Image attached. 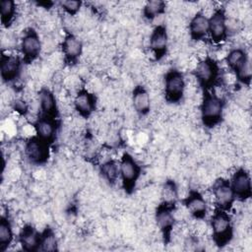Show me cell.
Masks as SVG:
<instances>
[{
    "mask_svg": "<svg viewBox=\"0 0 252 252\" xmlns=\"http://www.w3.org/2000/svg\"><path fill=\"white\" fill-rule=\"evenodd\" d=\"M224 102L222 98L216 94L204 93L203 101L201 104V116L205 125L213 127L217 125L222 117Z\"/></svg>",
    "mask_w": 252,
    "mask_h": 252,
    "instance_id": "obj_1",
    "label": "cell"
},
{
    "mask_svg": "<svg viewBox=\"0 0 252 252\" xmlns=\"http://www.w3.org/2000/svg\"><path fill=\"white\" fill-rule=\"evenodd\" d=\"M214 241L218 246L227 244L232 238V225L226 211L218 209L211 220Z\"/></svg>",
    "mask_w": 252,
    "mask_h": 252,
    "instance_id": "obj_2",
    "label": "cell"
},
{
    "mask_svg": "<svg viewBox=\"0 0 252 252\" xmlns=\"http://www.w3.org/2000/svg\"><path fill=\"white\" fill-rule=\"evenodd\" d=\"M119 172L125 190L131 192L141 173L140 165L131 155L125 153L122 156L119 164Z\"/></svg>",
    "mask_w": 252,
    "mask_h": 252,
    "instance_id": "obj_3",
    "label": "cell"
},
{
    "mask_svg": "<svg viewBox=\"0 0 252 252\" xmlns=\"http://www.w3.org/2000/svg\"><path fill=\"white\" fill-rule=\"evenodd\" d=\"M194 75L198 80L199 84L205 88V90L213 87L218 80L219 67L216 61L210 57L202 59L197 63L194 70Z\"/></svg>",
    "mask_w": 252,
    "mask_h": 252,
    "instance_id": "obj_4",
    "label": "cell"
},
{
    "mask_svg": "<svg viewBox=\"0 0 252 252\" xmlns=\"http://www.w3.org/2000/svg\"><path fill=\"white\" fill-rule=\"evenodd\" d=\"M185 81L183 74L177 70H170L164 78V90L166 99L170 102L179 101L184 94Z\"/></svg>",
    "mask_w": 252,
    "mask_h": 252,
    "instance_id": "obj_5",
    "label": "cell"
},
{
    "mask_svg": "<svg viewBox=\"0 0 252 252\" xmlns=\"http://www.w3.org/2000/svg\"><path fill=\"white\" fill-rule=\"evenodd\" d=\"M25 153L29 160L32 163H44L49 157V144L37 136L32 137L27 142Z\"/></svg>",
    "mask_w": 252,
    "mask_h": 252,
    "instance_id": "obj_6",
    "label": "cell"
},
{
    "mask_svg": "<svg viewBox=\"0 0 252 252\" xmlns=\"http://www.w3.org/2000/svg\"><path fill=\"white\" fill-rule=\"evenodd\" d=\"M213 194L219 209L226 212L229 211L235 200V196L230 187L229 181L223 178L218 179L214 184Z\"/></svg>",
    "mask_w": 252,
    "mask_h": 252,
    "instance_id": "obj_7",
    "label": "cell"
},
{
    "mask_svg": "<svg viewBox=\"0 0 252 252\" xmlns=\"http://www.w3.org/2000/svg\"><path fill=\"white\" fill-rule=\"evenodd\" d=\"M229 183L235 198L237 197L238 199L243 201L250 198L252 193L251 178L249 173L245 169L239 168L238 170H236L233 173L231 177V181Z\"/></svg>",
    "mask_w": 252,
    "mask_h": 252,
    "instance_id": "obj_8",
    "label": "cell"
},
{
    "mask_svg": "<svg viewBox=\"0 0 252 252\" xmlns=\"http://www.w3.org/2000/svg\"><path fill=\"white\" fill-rule=\"evenodd\" d=\"M209 32L215 42H220L226 38L227 27L223 9L215 10L209 19Z\"/></svg>",
    "mask_w": 252,
    "mask_h": 252,
    "instance_id": "obj_9",
    "label": "cell"
},
{
    "mask_svg": "<svg viewBox=\"0 0 252 252\" xmlns=\"http://www.w3.org/2000/svg\"><path fill=\"white\" fill-rule=\"evenodd\" d=\"M21 49L25 60L28 62L34 60L39 55L41 43L37 32L33 29H29L25 32L21 42Z\"/></svg>",
    "mask_w": 252,
    "mask_h": 252,
    "instance_id": "obj_10",
    "label": "cell"
},
{
    "mask_svg": "<svg viewBox=\"0 0 252 252\" xmlns=\"http://www.w3.org/2000/svg\"><path fill=\"white\" fill-rule=\"evenodd\" d=\"M173 207L174 204L163 202L160 204L156 212V220L157 224L159 227L164 237H168L170 231L174 224V217H173Z\"/></svg>",
    "mask_w": 252,
    "mask_h": 252,
    "instance_id": "obj_11",
    "label": "cell"
},
{
    "mask_svg": "<svg viewBox=\"0 0 252 252\" xmlns=\"http://www.w3.org/2000/svg\"><path fill=\"white\" fill-rule=\"evenodd\" d=\"M150 47L157 59H160L166 52L167 32L163 25L157 26L150 36Z\"/></svg>",
    "mask_w": 252,
    "mask_h": 252,
    "instance_id": "obj_12",
    "label": "cell"
},
{
    "mask_svg": "<svg viewBox=\"0 0 252 252\" xmlns=\"http://www.w3.org/2000/svg\"><path fill=\"white\" fill-rule=\"evenodd\" d=\"M1 77L4 82H11L20 75L21 60L18 56L2 55L1 57Z\"/></svg>",
    "mask_w": 252,
    "mask_h": 252,
    "instance_id": "obj_13",
    "label": "cell"
},
{
    "mask_svg": "<svg viewBox=\"0 0 252 252\" xmlns=\"http://www.w3.org/2000/svg\"><path fill=\"white\" fill-rule=\"evenodd\" d=\"M20 243L24 250L33 252L39 250L41 233H39L33 226L27 224L20 232Z\"/></svg>",
    "mask_w": 252,
    "mask_h": 252,
    "instance_id": "obj_14",
    "label": "cell"
},
{
    "mask_svg": "<svg viewBox=\"0 0 252 252\" xmlns=\"http://www.w3.org/2000/svg\"><path fill=\"white\" fill-rule=\"evenodd\" d=\"M75 109L83 117H89L95 108V97L87 90H81L74 99Z\"/></svg>",
    "mask_w": 252,
    "mask_h": 252,
    "instance_id": "obj_15",
    "label": "cell"
},
{
    "mask_svg": "<svg viewBox=\"0 0 252 252\" xmlns=\"http://www.w3.org/2000/svg\"><path fill=\"white\" fill-rule=\"evenodd\" d=\"M184 205L188 212L196 219H202L207 212V203L203 195L198 191H190L184 200Z\"/></svg>",
    "mask_w": 252,
    "mask_h": 252,
    "instance_id": "obj_16",
    "label": "cell"
},
{
    "mask_svg": "<svg viewBox=\"0 0 252 252\" xmlns=\"http://www.w3.org/2000/svg\"><path fill=\"white\" fill-rule=\"evenodd\" d=\"M36 136L46 143L50 144L54 140L56 133V122L51 117L42 116L34 123Z\"/></svg>",
    "mask_w": 252,
    "mask_h": 252,
    "instance_id": "obj_17",
    "label": "cell"
},
{
    "mask_svg": "<svg viewBox=\"0 0 252 252\" xmlns=\"http://www.w3.org/2000/svg\"><path fill=\"white\" fill-rule=\"evenodd\" d=\"M62 50L66 60L69 63H74L82 54L83 45L74 34L68 33L62 42Z\"/></svg>",
    "mask_w": 252,
    "mask_h": 252,
    "instance_id": "obj_18",
    "label": "cell"
},
{
    "mask_svg": "<svg viewBox=\"0 0 252 252\" xmlns=\"http://www.w3.org/2000/svg\"><path fill=\"white\" fill-rule=\"evenodd\" d=\"M189 31L194 40L203 38L209 32V19L203 13H197L190 22Z\"/></svg>",
    "mask_w": 252,
    "mask_h": 252,
    "instance_id": "obj_19",
    "label": "cell"
},
{
    "mask_svg": "<svg viewBox=\"0 0 252 252\" xmlns=\"http://www.w3.org/2000/svg\"><path fill=\"white\" fill-rule=\"evenodd\" d=\"M40 109L43 113V116L54 118L57 113L56 99L53 93L48 89H41L38 93Z\"/></svg>",
    "mask_w": 252,
    "mask_h": 252,
    "instance_id": "obj_20",
    "label": "cell"
},
{
    "mask_svg": "<svg viewBox=\"0 0 252 252\" xmlns=\"http://www.w3.org/2000/svg\"><path fill=\"white\" fill-rule=\"evenodd\" d=\"M133 105L137 112L145 115L150 111L151 98L150 94L144 87L137 86L133 91Z\"/></svg>",
    "mask_w": 252,
    "mask_h": 252,
    "instance_id": "obj_21",
    "label": "cell"
},
{
    "mask_svg": "<svg viewBox=\"0 0 252 252\" xmlns=\"http://www.w3.org/2000/svg\"><path fill=\"white\" fill-rule=\"evenodd\" d=\"M13 240V231L9 220L1 217L0 220V250L5 251Z\"/></svg>",
    "mask_w": 252,
    "mask_h": 252,
    "instance_id": "obj_22",
    "label": "cell"
},
{
    "mask_svg": "<svg viewBox=\"0 0 252 252\" xmlns=\"http://www.w3.org/2000/svg\"><path fill=\"white\" fill-rule=\"evenodd\" d=\"M247 59H248V56L245 50H243L242 48H234L228 52L226 56V63L228 67L235 72L242 65V63Z\"/></svg>",
    "mask_w": 252,
    "mask_h": 252,
    "instance_id": "obj_23",
    "label": "cell"
},
{
    "mask_svg": "<svg viewBox=\"0 0 252 252\" xmlns=\"http://www.w3.org/2000/svg\"><path fill=\"white\" fill-rule=\"evenodd\" d=\"M100 173L104 177L106 181L109 183H115L117 180L120 172H119V166L113 159H109L101 164L100 166Z\"/></svg>",
    "mask_w": 252,
    "mask_h": 252,
    "instance_id": "obj_24",
    "label": "cell"
},
{
    "mask_svg": "<svg viewBox=\"0 0 252 252\" xmlns=\"http://www.w3.org/2000/svg\"><path fill=\"white\" fill-rule=\"evenodd\" d=\"M1 22L5 27H8L15 17L16 4L12 0H2L0 2Z\"/></svg>",
    "mask_w": 252,
    "mask_h": 252,
    "instance_id": "obj_25",
    "label": "cell"
},
{
    "mask_svg": "<svg viewBox=\"0 0 252 252\" xmlns=\"http://www.w3.org/2000/svg\"><path fill=\"white\" fill-rule=\"evenodd\" d=\"M39 250L51 252L57 250V239L51 228H45L41 233V241Z\"/></svg>",
    "mask_w": 252,
    "mask_h": 252,
    "instance_id": "obj_26",
    "label": "cell"
},
{
    "mask_svg": "<svg viewBox=\"0 0 252 252\" xmlns=\"http://www.w3.org/2000/svg\"><path fill=\"white\" fill-rule=\"evenodd\" d=\"M165 9V3L160 0L148 1L144 7V16L148 20H153L157 16L162 14Z\"/></svg>",
    "mask_w": 252,
    "mask_h": 252,
    "instance_id": "obj_27",
    "label": "cell"
},
{
    "mask_svg": "<svg viewBox=\"0 0 252 252\" xmlns=\"http://www.w3.org/2000/svg\"><path fill=\"white\" fill-rule=\"evenodd\" d=\"M235 74L241 83L249 85L251 81V63L249 58L242 63V65L235 71Z\"/></svg>",
    "mask_w": 252,
    "mask_h": 252,
    "instance_id": "obj_28",
    "label": "cell"
},
{
    "mask_svg": "<svg viewBox=\"0 0 252 252\" xmlns=\"http://www.w3.org/2000/svg\"><path fill=\"white\" fill-rule=\"evenodd\" d=\"M162 196H163V202L175 204V199L177 197L176 188L173 182L168 181L164 184L163 190H162Z\"/></svg>",
    "mask_w": 252,
    "mask_h": 252,
    "instance_id": "obj_29",
    "label": "cell"
},
{
    "mask_svg": "<svg viewBox=\"0 0 252 252\" xmlns=\"http://www.w3.org/2000/svg\"><path fill=\"white\" fill-rule=\"evenodd\" d=\"M60 4L61 7L70 15H75L82 6V2L76 0H65L62 1Z\"/></svg>",
    "mask_w": 252,
    "mask_h": 252,
    "instance_id": "obj_30",
    "label": "cell"
}]
</instances>
